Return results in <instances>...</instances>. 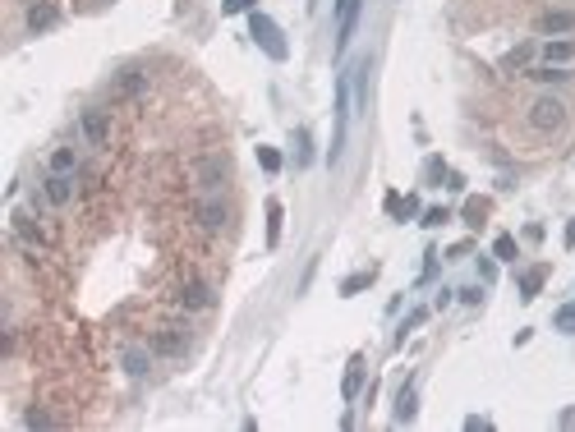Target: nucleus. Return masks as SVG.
Returning <instances> with one entry per match:
<instances>
[{
	"mask_svg": "<svg viewBox=\"0 0 575 432\" xmlns=\"http://www.w3.org/2000/svg\"><path fill=\"white\" fill-rule=\"evenodd\" d=\"M180 303H184V308H212V290L203 286V281H193V286H184Z\"/></svg>",
	"mask_w": 575,
	"mask_h": 432,
	"instance_id": "14",
	"label": "nucleus"
},
{
	"mask_svg": "<svg viewBox=\"0 0 575 432\" xmlns=\"http://www.w3.org/2000/svg\"><path fill=\"white\" fill-rule=\"evenodd\" d=\"M525 78H534V83H566V70H561V65H543V70H530Z\"/></svg>",
	"mask_w": 575,
	"mask_h": 432,
	"instance_id": "19",
	"label": "nucleus"
},
{
	"mask_svg": "<svg viewBox=\"0 0 575 432\" xmlns=\"http://www.w3.org/2000/svg\"><path fill=\"white\" fill-rule=\"evenodd\" d=\"M552 327H557V331H571V336H575V303H561V308L552 313Z\"/></svg>",
	"mask_w": 575,
	"mask_h": 432,
	"instance_id": "22",
	"label": "nucleus"
},
{
	"mask_svg": "<svg viewBox=\"0 0 575 432\" xmlns=\"http://www.w3.org/2000/svg\"><path fill=\"white\" fill-rule=\"evenodd\" d=\"M534 28H539V33H552V37H557V33H575V9H548V14H539Z\"/></svg>",
	"mask_w": 575,
	"mask_h": 432,
	"instance_id": "6",
	"label": "nucleus"
},
{
	"mask_svg": "<svg viewBox=\"0 0 575 432\" xmlns=\"http://www.w3.org/2000/svg\"><path fill=\"white\" fill-rule=\"evenodd\" d=\"M198 221H203V225H208V230H221V225H226V221H230V212H226V202H217V198H208V202H203V207H198Z\"/></svg>",
	"mask_w": 575,
	"mask_h": 432,
	"instance_id": "11",
	"label": "nucleus"
},
{
	"mask_svg": "<svg viewBox=\"0 0 575 432\" xmlns=\"http://www.w3.org/2000/svg\"><path fill=\"white\" fill-rule=\"evenodd\" d=\"M55 18H60V14H55V5H33V9H28V28H33V33H46Z\"/></svg>",
	"mask_w": 575,
	"mask_h": 432,
	"instance_id": "15",
	"label": "nucleus"
},
{
	"mask_svg": "<svg viewBox=\"0 0 575 432\" xmlns=\"http://www.w3.org/2000/svg\"><path fill=\"white\" fill-rule=\"evenodd\" d=\"M152 345H157L161 355H180V350H184V336H175V331H166V336H157Z\"/></svg>",
	"mask_w": 575,
	"mask_h": 432,
	"instance_id": "27",
	"label": "nucleus"
},
{
	"mask_svg": "<svg viewBox=\"0 0 575 432\" xmlns=\"http://www.w3.org/2000/svg\"><path fill=\"white\" fill-rule=\"evenodd\" d=\"M515 253H520V249H515V239H511V234H497V239H493V258L515 262Z\"/></svg>",
	"mask_w": 575,
	"mask_h": 432,
	"instance_id": "21",
	"label": "nucleus"
},
{
	"mask_svg": "<svg viewBox=\"0 0 575 432\" xmlns=\"http://www.w3.org/2000/svg\"><path fill=\"white\" fill-rule=\"evenodd\" d=\"M83 134H87V143L92 147H102L106 139H111V124H106V111H83Z\"/></svg>",
	"mask_w": 575,
	"mask_h": 432,
	"instance_id": "8",
	"label": "nucleus"
},
{
	"mask_svg": "<svg viewBox=\"0 0 575 432\" xmlns=\"http://www.w3.org/2000/svg\"><path fill=\"white\" fill-rule=\"evenodd\" d=\"M51 171H60V175H70V171H74V152H70V147L51 152Z\"/></svg>",
	"mask_w": 575,
	"mask_h": 432,
	"instance_id": "29",
	"label": "nucleus"
},
{
	"mask_svg": "<svg viewBox=\"0 0 575 432\" xmlns=\"http://www.w3.org/2000/svg\"><path fill=\"white\" fill-rule=\"evenodd\" d=\"M414 414H419V396H414V382H405V387L396 391V409H392V418H396V423H414Z\"/></svg>",
	"mask_w": 575,
	"mask_h": 432,
	"instance_id": "7",
	"label": "nucleus"
},
{
	"mask_svg": "<svg viewBox=\"0 0 575 432\" xmlns=\"http://www.w3.org/2000/svg\"><path fill=\"white\" fill-rule=\"evenodd\" d=\"M42 189H46V198H51L55 207H65V202L74 198V180H70V175H60V171H51V175H46V184H42Z\"/></svg>",
	"mask_w": 575,
	"mask_h": 432,
	"instance_id": "9",
	"label": "nucleus"
},
{
	"mask_svg": "<svg viewBox=\"0 0 575 432\" xmlns=\"http://www.w3.org/2000/svg\"><path fill=\"white\" fill-rule=\"evenodd\" d=\"M373 276H377L373 267H368V271H355V276H345V281H340V294H359L364 286H373Z\"/></svg>",
	"mask_w": 575,
	"mask_h": 432,
	"instance_id": "20",
	"label": "nucleus"
},
{
	"mask_svg": "<svg viewBox=\"0 0 575 432\" xmlns=\"http://www.w3.org/2000/svg\"><path fill=\"white\" fill-rule=\"evenodd\" d=\"M543 55H548V65H566V60H575V42H548Z\"/></svg>",
	"mask_w": 575,
	"mask_h": 432,
	"instance_id": "18",
	"label": "nucleus"
},
{
	"mask_svg": "<svg viewBox=\"0 0 575 432\" xmlns=\"http://www.w3.org/2000/svg\"><path fill=\"white\" fill-rule=\"evenodd\" d=\"M561 120H566V106L557 102V97H539V102L530 106V124L539 134H552V129H561Z\"/></svg>",
	"mask_w": 575,
	"mask_h": 432,
	"instance_id": "3",
	"label": "nucleus"
},
{
	"mask_svg": "<svg viewBox=\"0 0 575 432\" xmlns=\"http://www.w3.org/2000/svg\"><path fill=\"white\" fill-rule=\"evenodd\" d=\"M566 249H575V216H571V225H566Z\"/></svg>",
	"mask_w": 575,
	"mask_h": 432,
	"instance_id": "35",
	"label": "nucleus"
},
{
	"mask_svg": "<svg viewBox=\"0 0 575 432\" xmlns=\"http://www.w3.org/2000/svg\"><path fill=\"white\" fill-rule=\"evenodd\" d=\"M124 368H129V377H143L148 372V355L143 350H124Z\"/></svg>",
	"mask_w": 575,
	"mask_h": 432,
	"instance_id": "23",
	"label": "nucleus"
},
{
	"mask_svg": "<svg viewBox=\"0 0 575 432\" xmlns=\"http://www.w3.org/2000/svg\"><path fill=\"white\" fill-rule=\"evenodd\" d=\"M446 221H451V212H446V207H428V212H424V225H428V230H433V225H446Z\"/></svg>",
	"mask_w": 575,
	"mask_h": 432,
	"instance_id": "30",
	"label": "nucleus"
},
{
	"mask_svg": "<svg viewBox=\"0 0 575 432\" xmlns=\"http://www.w3.org/2000/svg\"><path fill=\"white\" fill-rule=\"evenodd\" d=\"M226 171H230L226 156H203V161H198V184H203V189H221Z\"/></svg>",
	"mask_w": 575,
	"mask_h": 432,
	"instance_id": "5",
	"label": "nucleus"
},
{
	"mask_svg": "<svg viewBox=\"0 0 575 432\" xmlns=\"http://www.w3.org/2000/svg\"><path fill=\"white\" fill-rule=\"evenodd\" d=\"M483 216H488V202H483V198L465 202V225H483Z\"/></svg>",
	"mask_w": 575,
	"mask_h": 432,
	"instance_id": "25",
	"label": "nucleus"
},
{
	"mask_svg": "<svg viewBox=\"0 0 575 432\" xmlns=\"http://www.w3.org/2000/svg\"><path fill=\"white\" fill-rule=\"evenodd\" d=\"M543 281H548V267H530V271H520V299H539Z\"/></svg>",
	"mask_w": 575,
	"mask_h": 432,
	"instance_id": "12",
	"label": "nucleus"
},
{
	"mask_svg": "<svg viewBox=\"0 0 575 432\" xmlns=\"http://www.w3.org/2000/svg\"><path fill=\"white\" fill-rule=\"evenodd\" d=\"M456 294H461V303H479V299H483L479 286H465V290H456Z\"/></svg>",
	"mask_w": 575,
	"mask_h": 432,
	"instance_id": "32",
	"label": "nucleus"
},
{
	"mask_svg": "<svg viewBox=\"0 0 575 432\" xmlns=\"http://www.w3.org/2000/svg\"><path fill=\"white\" fill-rule=\"evenodd\" d=\"M23 423H28V428H51L55 418H51V414H42V409H28V414H23Z\"/></svg>",
	"mask_w": 575,
	"mask_h": 432,
	"instance_id": "31",
	"label": "nucleus"
},
{
	"mask_svg": "<svg viewBox=\"0 0 575 432\" xmlns=\"http://www.w3.org/2000/svg\"><path fill=\"white\" fill-rule=\"evenodd\" d=\"M479 276H483V281H488V286H493V276H497V267H493V258H479Z\"/></svg>",
	"mask_w": 575,
	"mask_h": 432,
	"instance_id": "34",
	"label": "nucleus"
},
{
	"mask_svg": "<svg viewBox=\"0 0 575 432\" xmlns=\"http://www.w3.org/2000/svg\"><path fill=\"white\" fill-rule=\"evenodd\" d=\"M359 387H364V355H350V368H345V382H340V396L355 400Z\"/></svg>",
	"mask_w": 575,
	"mask_h": 432,
	"instance_id": "10",
	"label": "nucleus"
},
{
	"mask_svg": "<svg viewBox=\"0 0 575 432\" xmlns=\"http://www.w3.org/2000/svg\"><path fill=\"white\" fill-rule=\"evenodd\" d=\"M295 166L304 171V166H313V139H308V129L295 134Z\"/></svg>",
	"mask_w": 575,
	"mask_h": 432,
	"instance_id": "16",
	"label": "nucleus"
},
{
	"mask_svg": "<svg viewBox=\"0 0 575 432\" xmlns=\"http://www.w3.org/2000/svg\"><path fill=\"white\" fill-rule=\"evenodd\" d=\"M424 318H428V313H424V308H414L410 318L401 322V331H396V345H405V336H410V331H414V327H419V322H424Z\"/></svg>",
	"mask_w": 575,
	"mask_h": 432,
	"instance_id": "28",
	"label": "nucleus"
},
{
	"mask_svg": "<svg viewBox=\"0 0 575 432\" xmlns=\"http://www.w3.org/2000/svg\"><path fill=\"white\" fill-rule=\"evenodd\" d=\"M281 244V202L272 198L267 202V249H276Z\"/></svg>",
	"mask_w": 575,
	"mask_h": 432,
	"instance_id": "17",
	"label": "nucleus"
},
{
	"mask_svg": "<svg viewBox=\"0 0 575 432\" xmlns=\"http://www.w3.org/2000/svg\"><path fill=\"white\" fill-rule=\"evenodd\" d=\"M350 83H355V106L364 111V106H368V55L350 70Z\"/></svg>",
	"mask_w": 575,
	"mask_h": 432,
	"instance_id": "13",
	"label": "nucleus"
},
{
	"mask_svg": "<svg viewBox=\"0 0 575 432\" xmlns=\"http://www.w3.org/2000/svg\"><path fill=\"white\" fill-rule=\"evenodd\" d=\"M221 9H226V14H244V9H253V0H226Z\"/></svg>",
	"mask_w": 575,
	"mask_h": 432,
	"instance_id": "33",
	"label": "nucleus"
},
{
	"mask_svg": "<svg viewBox=\"0 0 575 432\" xmlns=\"http://www.w3.org/2000/svg\"><path fill=\"white\" fill-rule=\"evenodd\" d=\"M350 106H355V87H350V74L336 78V111H331V147H327V161L340 166L345 156V134H350Z\"/></svg>",
	"mask_w": 575,
	"mask_h": 432,
	"instance_id": "1",
	"label": "nucleus"
},
{
	"mask_svg": "<svg viewBox=\"0 0 575 432\" xmlns=\"http://www.w3.org/2000/svg\"><path fill=\"white\" fill-rule=\"evenodd\" d=\"M14 230H18V234H23V239H28V244H46V234H42V230H37V225H33V221H28V216H14Z\"/></svg>",
	"mask_w": 575,
	"mask_h": 432,
	"instance_id": "24",
	"label": "nucleus"
},
{
	"mask_svg": "<svg viewBox=\"0 0 575 432\" xmlns=\"http://www.w3.org/2000/svg\"><path fill=\"white\" fill-rule=\"evenodd\" d=\"M258 166H262L267 175H276V171H281V152H276V147H258Z\"/></svg>",
	"mask_w": 575,
	"mask_h": 432,
	"instance_id": "26",
	"label": "nucleus"
},
{
	"mask_svg": "<svg viewBox=\"0 0 575 432\" xmlns=\"http://www.w3.org/2000/svg\"><path fill=\"white\" fill-rule=\"evenodd\" d=\"M249 33H253V42L262 46V51L272 55V60H290V46H286V37H281V28L272 23L267 14H258V9H253V18H249Z\"/></svg>",
	"mask_w": 575,
	"mask_h": 432,
	"instance_id": "2",
	"label": "nucleus"
},
{
	"mask_svg": "<svg viewBox=\"0 0 575 432\" xmlns=\"http://www.w3.org/2000/svg\"><path fill=\"white\" fill-rule=\"evenodd\" d=\"M359 9H364V0H336V55L345 51V46H350V37H355Z\"/></svg>",
	"mask_w": 575,
	"mask_h": 432,
	"instance_id": "4",
	"label": "nucleus"
}]
</instances>
